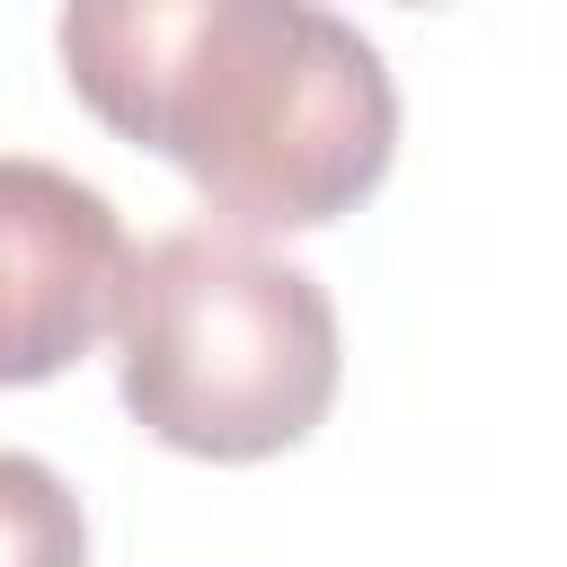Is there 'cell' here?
Returning a JSON list of instances; mask_svg holds the SVG:
<instances>
[{"label": "cell", "mask_w": 567, "mask_h": 567, "mask_svg": "<svg viewBox=\"0 0 567 567\" xmlns=\"http://www.w3.org/2000/svg\"><path fill=\"white\" fill-rule=\"evenodd\" d=\"M337 301L257 230L186 221L133 257L115 310V399L186 461H275L337 408Z\"/></svg>", "instance_id": "obj_2"}, {"label": "cell", "mask_w": 567, "mask_h": 567, "mask_svg": "<svg viewBox=\"0 0 567 567\" xmlns=\"http://www.w3.org/2000/svg\"><path fill=\"white\" fill-rule=\"evenodd\" d=\"M71 97L230 230H328L399 159L381 44L328 0H62Z\"/></svg>", "instance_id": "obj_1"}, {"label": "cell", "mask_w": 567, "mask_h": 567, "mask_svg": "<svg viewBox=\"0 0 567 567\" xmlns=\"http://www.w3.org/2000/svg\"><path fill=\"white\" fill-rule=\"evenodd\" d=\"M0 567H89V514L35 452H0Z\"/></svg>", "instance_id": "obj_4"}, {"label": "cell", "mask_w": 567, "mask_h": 567, "mask_svg": "<svg viewBox=\"0 0 567 567\" xmlns=\"http://www.w3.org/2000/svg\"><path fill=\"white\" fill-rule=\"evenodd\" d=\"M124 284V213L89 177L0 151V390L62 381L97 337H115Z\"/></svg>", "instance_id": "obj_3"}, {"label": "cell", "mask_w": 567, "mask_h": 567, "mask_svg": "<svg viewBox=\"0 0 567 567\" xmlns=\"http://www.w3.org/2000/svg\"><path fill=\"white\" fill-rule=\"evenodd\" d=\"M399 9H434V0H399Z\"/></svg>", "instance_id": "obj_5"}]
</instances>
